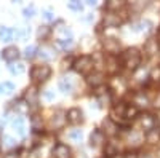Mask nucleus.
Instances as JSON below:
<instances>
[{
	"label": "nucleus",
	"instance_id": "nucleus-37",
	"mask_svg": "<svg viewBox=\"0 0 160 158\" xmlns=\"http://www.w3.org/2000/svg\"><path fill=\"white\" fill-rule=\"evenodd\" d=\"M151 78H152V80H160V67L152 70V74H151Z\"/></svg>",
	"mask_w": 160,
	"mask_h": 158
},
{
	"label": "nucleus",
	"instance_id": "nucleus-14",
	"mask_svg": "<svg viewBox=\"0 0 160 158\" xmlns=\"http://www.w3.org/2000/svg\"><path fill=\"white\" fill-rule=\"evenodd\" d=\"M102 126H104L102 133L108 134V136H115L117 131H118V125L115 122H112L111 118H106V120L102 122Z\"/></svg>",
	"mask_w": 160,
	"mask_h": 158
},
{
	"label": "nucleus",
	"instance_id": "nucleus-43",
	"mask_svg": "<svg viewBox=\"0 0 160 158\" xmlns=\"http://www.w3.org/2000/svg\"><path fill=\"white\" fill-rule=\"evenodd\" d=\"M90 7H96V2H93V0H88V2H87Z\"/></svg>",
	"mask_w": 160,
	"mask_h": 158
},
{
	"label": "nucleus",
	"instance_id": "nucleus-15",
	"mask_svg": "<svg viewBox=\"0 0 160 158\" xmlns=\"http://www.w3.org/2000/svg\"><path fill=\"white\" fill-rule=\"evenodd\" d=\"M88 83L91 86H95V88H99L104 85V75L101 72H93L88 75Z\"/></svg>",
	"mask_w": 160,
	"mask_h": 158
},
{
	"label": "nucleus",
	"instance_id": "nucleus-49",
	"mask_svg": "<svg viewBox=\"0 0 160 158\" xmlns=\"http://www.w3.org/2000/svg\"><path fill=\"white\" fill-rule=\"evenodd\" d=\"M0 129H2V126H0Z\"/></svg>",
	"mask_w": 160,
	"mask_h": 158
},
{
	"label": "nucleus",
	"instance_id": "nucleus-46",
	"mask_svg": "<svg viewBox=\"0 0 160 158\" xmlns=\"http://www.w3.org/2000/svg\"><path fill=\"white\" fill-rule=\"evenodd\" d=\"M0 94H2V88H0Z\"/></svg>",
	"mask_w": 160,
	"mask_h": 158
},
{
	"label": "nucleus",
	"instance_id": "nucleus-21",
	"mask_svg": "<svg viewBox=\"0 0 160 158\" xmlns=\"http://www.w3.org/2000/svg\"><path fill=\"white\" fill-rule=\"evenodd\" d=\"M133 105H136V107L138 105H148V98H146V94L142 91H136V93L133 94Z\"/></svg>",
	"mask_w": 160,
	"mask_h": 158
},
{
	"label": "nucleus",
	"instance_id": "nucleus-4",
	"mask_svg": "<svg viewBox=\"0 0 160 158\" xmlns=\"http://www.w3.org/2000/svg\"><path fill=\"white\" fill-rule=\"evenodd\" d=\"M102 46H104V51L108 53L109 56H115V55H118V51H120V42L117 40V38H114V37L106 38V40L102 42Z\"/></svg>",
	"mask_w": 160,
	"mask_h": 158
},
{
	"label": "nucleus",
	"instance_id": "nucleus-34",
	"mask_svg": "<svg viewBox=\"0 0 160 158\" xmlns=\"http://www.w3.org/2000/svg\"><path fill=\"white\" fill-rule=\"evenodd\" d=\"M69 137H71L72 141H80V139H82V131H80V129L71 131V133H69Z\"/></svg>",
	"mask_w": 160,
	"mask_h": 158
},
{
	"label": "nucleus",
	"instance_id": "nucleus-47",
	"mask_svg": "<svg viewBox=\"0 0 160 158\" xmlns=\"http://www.w3.org/2000/svg\"><path fill=\"white\" fill-rule=\"evenodd\" d=\"M158 34H160V27H158Z\"/></svg>",
	"mask_w": 160,
	"mask_h": 158
},
{
	"label": "nucleus",
	"instance_id": "nucleus-42",
	"mask_svg": "<svg viewBox=\"0 0 160 158\" xmlns=\"http://www.w3.org/2000/svg\"><path fill=\"white\" fill-rule=\"evenodd\" d=\"M123 158H138V155H136L135 152H131V153H127V155H123Z\"/></svg>",
	"mask_w": 160,
	"mask_h": 158
},
{
	"label": "nucleus",
	"instance_id": "nucleus-9",
	"mask_svg": "<svg viewBox=\"0 0 160 158\" xmlns=\"http://www.w3.org/2000/svg\"><path fill=\"white\" fill-rule=\"evenodd\" d=\"M71 156H72V152L66 144L59 142L55 146V149H53V158H71Z\"/></svg>",
	"mask_w": 160,
	"mask_h": 158
},
{
	"label": "nucleus",
	"instance_id": "nucleus-2",
	"mask_svg": "<svg viewBox=\"0 0 160 158\" xmlns=\"http://www.w3.org/2000/svg\"><path fill=\"white\" fill-rule=\"evenodd\" d=\"M93 67H95V61H93V58L88 56V55H83V56H80L74 61V69L80 75H90Z\"/></svg>",
	"mask_w": 160,
	"mask_h": 158
},
{
	"label": "nucleus",
	"instance_id": "nucleus-1",
	"mask_svg": "<svg viewBox=\"0 0 160 158\" xmlns=\"http://www.w3.org/2000/svg\"><path fill=\"white\" fill-rule=\"evenodd\" d=\"M141 59H142V56H141V53H139L138 48H128V50H125L122 55H120V62H122V65L125 69L131 70V72L139 67Z\"/></svg>",
	"mask_w": 160,
	"mask_h": 158
},
{
	"label": "nucleus",
	"instance_id": "nucleus-27",
	"mask_svg": "<svg viewBox=\"0 0 160 158\" xmlns=\"http://www.w3.org/2000/svg\"><path fill=\"white\" fill-rule=\"evenodd\" d=\"M104 22L108 26H118L120 24V18H118V15L111 13V15H108V18H104Z\"/></svg>",
	"mask_w": 160,
	"mask_h": 158
},
{
	"label": "nucleus",
	"instance_id": "nucleus-35",
	"mask_svg": "<svg viewBox=\"0 0 160 158\" xmlns=\"http://www.w3.org/2000/svg\"><path fill=\"white\" fill-rule=\"evenodd\" d=\"M34 11H35V10H34L32 5H31L29 8H24V16H26V18H32V16H34Z\"/></svg>",
	"mask_w": 160,
	"mask_h": 158
},
{
	"label": "nucleus",
	"instance_id": "nucleus-12",
	"mask_svg": "<svg viewBox=\"0 0 160 158\" xmlns=\"http://www.w3.org/2000/svg\"><path fill=\"white\" fill-rule=\"evenodd\" d=\"M26 102H28V105H31V107H37L38 104V91L35 86H31L26 89Z\"/></svg>",
	"mask_w": 160,
	"mask_h": 158
},
{
	"label": "nucleus",
	"instance_id": "nucleus-11",
	"mask_svg": "<svg viewBox=\"0 0 160 158\" xmlns=\"http://www.w3.org/2000/svg\"><path fill=\"white\" fill-rule=\"evenodd\" d=\"M125 109H127V104H118V105H114L111 109V120L117 123V120H123L125 118Z\"/></svg>",
	"mask_w": 160,
	"mask_h": 158
},
{
	"label": "nucleus",
	"instance_id": "nucleus-18",
	"mask_svg": "<svg viewBox=\"0 0 160 158\" xmlns=\"http://www.w3.org/2000/svg\"><path fill=\"white\" fill-rule=\"evenodd\" d=\"M158 139H160V128H158V126L152 128L151 131H148V133H146V141H148L149 144H157Z\"/></svg>",
	"mask_w": 160,
	"mask_h": 158
},
{
	"label": "nucleus",
	"instance_id": "nucleus-6",
	"mask_svg": "<svg viewBox=\"0 0 160 158\" xmlns=\"http://www.w3.org/2000/svg\"><path fill=\"white\" fill-rule=\"evenodd\" d=\"M139 125H141L142 131H146V133H148V131H151L152 128L157 126V120H155L154 115L144 113V115H141V118H139Z\"/></svg>",
	"mask_w": 160,
	"mask_h": 158
},
{
	"label": "nucleus",
	"instance_id": "nucleus-39",
	"mask_svg": "<svg viewBox=\"0 0 160 158\" xmlns=\"http://www.w3.org/2000/svg\"><path fill=\"white\" fill-rule=\"evenodd\" d=\"M154 107L155 109H160V93H157V96L154 99Z\"/></svg>",
	"mask_w": 160,
	"mask_h": 158
},
{
	"label": "nucleus",
	"instance_id": "nucleus-10",
	"mask_svg": "<svg viewBox=\"0 0 160 158\" xmlns=\"http://www.w3.org/2000/svg\"><path fill=\"white\" fill-rule=\"evenodd\" d=\"M106 134L102 133V129H93V133L90 134V146L91 147H99L104 144Z\"/></svg>",
	"mask_w": 160,
	"mask_h": 158
},
{
	"label": "nucleus",
	"instance_id": "nucleus-26",
	"mask_svg": "<svg viewBox=\"0 0 160 158\" xmlns=\"http://www.w3.org/2000/svg\"><path fill=\"white\" fill-rule=\"evenodd\" d=\"M11 37H13V31L10 27L2 26V27H0V40H2V42H10Z\"/></svg>",
	"mask_w": 160,
	"mask_h": 158
},
{
	"label": "nucleus",
	"instance_id": "nucleus-32",
	"mask_svg": "<svg viewBox=\"0 0 160 158\" xmlns=\"http://www.w3.org/2000/svg\"><path fill=\"white\" fill-rule=\"evenodd\" d=\"M15 139L13 137H10V136H3V139H2V146L3 147H7V149H11V147H15Z\"/></svg>",
	"mask_w": 160,
	"mask_h": 158
},
{
	"label": "nucleus",
	"instance_id": "nucleus-40",
	"mask_svg": "<svg viewBox=\"0 0 160 158\" xmlns=\"http://www.w3.org/2000/svg\"><path fill=\"white\" fill-rule=\"evenodd\" d=\"M3 158H19V155H18L16 152H10V153H7Z\"/></svg>",
	"mask_w": 160,
	"mask_h": 158
},
{
	"label": "nucleus",
	"instance_id": "nucleus-16",
	"mask_svg": "<svg viewBox=\"0 0 160 158\" xmlns=\"http://www.w3.org/2000/svg\"><path fill=\"white\" fill-rule=\"evenodd\" d=\"M59 89L62 91V93H66V94H71L72 91H74V85L71 82V78L62 77L61 80H59Z\"/></svg>",
	"mask_w": 160,
	"mask_h": 158
},
{
	"label": "nucleus",
	"instance_id": "nucleus-8",
	"mask_svg": "<svg viewBox=\"0 0 160 158\" xmlns=\"http://www.w3.org/2000/svg\"><path fill=\"white\" fill-rule=\"evenodd\" d=\"M68 122L71 125H80L83 122V112L78 107H72L68 110Z\"/></svg>",
	"mask_w": 160,
	"mask_h": 158
},
{
	"label": "nucleus",
	"instance_id": "nucleus-33",
	"mask_svg": "<svg viewBox=\"0 0 160 158\" xmlns=\"http://www.w3.org/2000/svg\"><path fill=\"white\" fill-rule=\"evenodd\" d=\"M68 7H69L71 10H74V11H82V10H83V5L80 3V2H77V0H72V2H69Z\"/></svg>",
	"mask_w": 160,
	"mask_h": 158
},
{
	"label": "nucleus",
	"instance_id": "nucleus-3",
	"mask_svg": "<svg viewBox=\"0 0 160 158\" xmlns=\"http://www.w3.org/2000/svg\"><path fill=\"white\" fill-rule=\"evenodd\" d=\"M51 77V67L50 65H34L31 69V78L34 83H43Z\"/></svg>",
	"mask_w": 160,
	"mask_h": 158
},
{
	"label": "nucleus",
	"instance_id": "nucleus-31",
	"mask_svg": "<svg viewBox=\"0 0 160 158\" xmlns=\"http://www.w3.org/2000/svg\"><path fill=\"white\" fill-rule=\"evenodd\" d=\"M123 3L122 2H117V0H111V2L106 3V8H108L109 11H114V10H118V8H122Z\"/></svg>",
	"mask_w": 160,
	"mask_h": 158
},
{
	"label": "nucleus",
	"instance_id": "nucleus-20",
	"mask_svg": "<svg viewBox=\"0 0 160 158\" xmlns=\"http://www.w3.org/2000/svg\"><path fill=\"white\" fill-rule=\"evenodd\" d=\"M139 115V109L133 104H127V109H125V120H133Z\"/></svg>",
	"mask_w": 160,
	"mask_h": 158
},
{
	"label": "nucleus",
	"instance_id": "nucleus-28",
	"mask_svg": "<svg viewBox=\"0 0 160 158\" xmlns=\"http://www.w3.org/2000/svg\"><path fill=\"white\" fill-rule=\"evenodd\" d=\"M35 55H37V46H35V45L26 46V50H24V58H26V59H32Z\"/></svg>",
	"mask_w": 160,
	"mask_h": 158
},
{
	"label": "nucleus",
	"instance_id": "nucleus-13",
	"mask_svg": "<svg viewBox=\"0 0 160 158\" xmlns=\"http://www.w3.org/2000/svg\"><path fill=\"white\" fill-rule=\"evenodd\" d=\"M2 58L5 61H8L10 64L11 62H15L18 58H19V50L16 46H7L3 51H2Z\"/></svg>",
	"mask_w": 160,
	"mask_h": 158
},
{
	"label": "nucleus",
	"instance_id": "nucleus-22",
	"mask_svg": "<svg viewBox=\"0 0 160 158\" xmlns=\"http://www.w3.org/2000/svg\"><path fill=\"white\" fill-rule=\"evenodd\" d=\"M157 50H158V43L154 40V38H149L144 45V53H148L149 56H152L154 53H157Z\"/></svg>",
	"mask_w": 160,
	"mask_h": 158
},
{
	"label": "nucleus",
	"instance_id": "nucleus-41",
	"mask_svg": "<svg viewBox=\"0 0 160 158\" xmlns=\"http://www.w3.org/2000/svg\"><path fill=\"white\" fill-rule=\"evenodd\" d=\"M45 98H47L48 101H51L53 98H55V94H53V93H51V91L48 89V91H45Z\"/></svg>",
	"mask_w": 160,
	"mask_h": 158
},
{
	"label": "nucleus",
	"instance_id": "nucleus-24",
	"mask_svg": "<svg viewBox=\"0 0 160 158\" xmlns=\"http://www.w3.org/2000/svg\"><path fill=\"white\" fill-rule=\"evenodd\" d=\"M8 69H10V72H11L13 75H19V74H22V72L26 70V65H24L22 62H11V64L8 65Z\"/></svg>",
	"mask_w": 160,
	"mask_h": 158
},
{
	"label": "nucleus",
	"instance_id": "nucleus-17",
	"mask_svg": "<svg viewBox=\"0 0 160 158\" xmlns=\"http://www.w3.org/2000/svg\"><path fill=\"white\" fill-rule=\"evenodd\" d=\"M38 56L43 61H50V59L55 58V50H53L51 46H48V45H45V46H42L38 50Z\"/></svg>",
	"mask_w": 160,
	"mask_h": 158
},
{
	"label": "nucleus",
	"instance_id": "nucleus-48",
	"mask_svg": "<svg viewBox=\"0 0 160 158\" xmlns=\"http://www.w3.org/2000/svg\"><path fill=\"white\" fill-rule=\"evenodd\" d=\"M0 146H2V142H0Z\"/></svg>",
	"mask_w": 160,
	"mask_h": 158
},
{
	"label": "nucleus",
	"instance_id": "nucleus-25",
	"mask_svg": "<svg viewBox=\"0 0 160 158\" xmlns=\"http://www.w3.org/2000/svg\"><path fill=\"white\" fill-rule=\"evenodd\" d=\"M13 128H15V131L19 134V136H24L26 134V126H24V120L19 117V118H16L15 122H13Z\"/></svg>",
	"mask_w": 160,
	"mask_h": 158
},
{
	"label": "nucleus",
	"instance_id": "nucleus-19",
	"mask_svg": "<svg viewBox=\"0 0 160 158\" xmlns=\"http://www.w3.org/2000/svg\"><path fill=\"white\" fill-rule=\"evenodd\" d=\"M104 155L108 158H114L115 155H118V147L115 142H106V147H104Z\"/></svg>",
	"mask_w": 160,
	"mask_h": 158
},
{
	"label": "nucleus",
	"instance_id": "nucleus-36",
	"mask_svg": "<svg viewBox=\"0 0 160 158\" xmlns=\"http://www.w3.org/2000/svg\"><path fill=\"white\" fill-rule=\"evenodd\" d=\"M43 18H45L47 21H53V19H55V15H53L50 10H45V11H43Z\"/></svg>",
	"mask_w": 160,
	"mask_h": 158
},
{
	"label": "nucleus",
	"instance_id": "nucleus-44",
	"mask_svg": "<svg viewBox=\"0 0 160 158\" xmlns=\"http://www.w3.org/2000/svg\"><path fill=\"white\" fill-rule=\"evenodd\" d=\"M155 158H160V152H158V153H157V155H155Z\"/></svg>",
	"mask_w": 160,
	"mask_h": 158
},
{
	"label": "nucleus",
	"instance_id": "nucleus-23",
	"mask_svg": "<svg viewBox=\"0 0 160 158\" xmlns=\"http://www.w3.org/2000/svg\"><path fill=\"white\" fill-rule=\"evenodd\" d=\"M31 126L34 131H42V126H43V120H42V117H40L38 113L32 115L31 118Z\"/></svg>",
	"mask_w": 160,
	"mask_h": 158
},
{
	"label": "nucleus",
	"instance_id": "nucleus-45",
	"mask_svg": "<svg viewBox=\"0 0 160 158\" xmlns=\"http://www.w3.org/2000/svg\"><path fill=\"white\" fill-rule=\"evenodd\" d=\"M157 43H158V48H160V38H158V42H157Z\"/></svg>",
	"mask_w": 160,
	"mask_h": 158
},
{
	"label": "nucleus",
	"instance_id": "nucleus-5",
	"mask_svg": "<svg viewBox=\"0 0 160 158\" xmlns=\"http://www.w3.org/2000/svg\"><path fill=\"white\" fill-rule=\"evenodd\" d=\"M66 122H68V112H62V110H56L55 113L51 115V126L55 129H61Z\"/></svg>",
	"mask_w": 160,
	"mask_h": 158
},
{
	"label": "nucleus",
	"instance_id": "nucleus-30",
	"mask_svg": "<svg viewBox=\"0 0 160 158\" xmlns=\"http://www.w3.org/2000/svg\"><path fill=\"white\" fill-rule=\"evenodd\" d=\"M0 88H2V93H5V94H11L13 91H15V85L10 83V82H3L0 85Z\"/></svg>",
	"mask_w": 160,
	"mask_h": 158
},
{
	"label": "nucleus",
	"instance_id": "nucleus-38",
	"mask_svg": "<svg viewBox=\"0 0 160 158\" xmlns=\"http://www.w3.org/2000/svg\"><path fill=\"white\" fill-rule=\"evenodd\" d=\"M47 34H48V27H45V26L38 29V37H40V38H45V37H47Z\"/></svg>",
	"mask_w": 160,
	"mask_h": 158
},
{
	"label": "nucleus",
	"instance_id": "nucleus-7",
	"mask_svg": "<svg viewBox=\"0 0 160 158\" xmlns=\"http://www.w3.org/2000/svg\"><path fill=\"white\" fill-rule=\"evenodd\" d=\"M95 96H96V99L99 101V104H102V105L111 104V99H112V96H111V89H108L104 85L99 86V88H96Z\"/></svg>",
	"mask_w": 160,
	"mask_h": 158
},
{
	"label": "nucleus",
	"instance_id": "nucleus-29",
	"mask_svg": "<svg viewBox=\"0 0 160 158\" xmlns=\"http://www.w3.org/2000/svg\"><path fill=\"white\" fill-rule=\"evenodd\" d=\"M56 45H58L59 48L66 50V48L72 46V38H58V40H56Z\"/></svg>",
	"mask_w": 160,
	"mask_h": 158
}]
</instances>
